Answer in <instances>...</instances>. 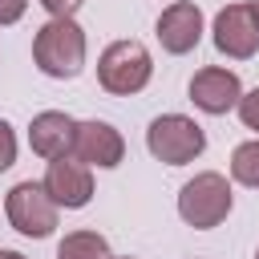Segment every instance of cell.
Listing matches in <instances>:
<instances>
[{"label": "cell", "instance_id": "cell-1", "mask_svg": "<svg viewBox=\"0 0 259 259\" xmlns=\"http://www.w3.org/2000/svg\"><path fill=\"white\" fill-rule=\"evenodd\" d=\"M32 61L45 77L73 81L85 69V32L77 20H49L32 36Z\"/></svg>", "mask_w": 259, "mask_h": 259}, {"label": "cell", "instance_id": "cell-2", "mask_svg": "<svg viewBox=\"0 0 259 259\" xmlns=\"http://www.w3.org/2000/svg\"><path fill=\"white\" fill-rule=\"evenodd\" d=\"M150 77H154V61L142 40H113L97 57V81L113 97H130V93L146 89Z\"/></svg>", "mask_w": 259, "mask_h": 259}, {"label": "cell", "instance_id": "cell-3", "mask_svg": "<svg viewBox=\"0 0 259 259\" xmlns=\"http://www.w3.org/2000/svg\"><path fill=\"white\" fill-rule=\"evenodd\" d=\"M231 206H235V194H231L227 178L214 174V170L194 174V178L178 190V214H182V223H190L194 231L219 227V223L231 214Z\"/></svg>", "mask_w": 259, "mask_h": 259}, {"label": "cell", "instance_id": "cell-4", "mask_svg": "<svg viewBox=\"0 0 259 259\" xmlns=\"http://www.w3.org/2000/svg\"><path fill=\"white\" fill-rule=\"evenodd\" d=\"M146 146H150V154H154L158 162H166V166H186V162H194V158L206 150V134H202V125H198L194 117H186V113H162V117L150 121Z\"/></svg>", "mask_w": 259, "mask_h": 259}, {"label": "cell", "instance_id": "cell-5", "mask_svg": "<svg viewBox=\"0 0 259 259\" xmlns=\"http://www.w3.org/2000/svg\"><path fill=\"white\" fill-rule=\"evenodd\" d=\"M4 210H8V223L20 231V235H28V239H45V235H53L57 231V202H53V194L45 190V182H16L12 190H8V202H4Z\"/></svg>", "mask_w": 259, "mask_h": 259}, {"label": "cell", "instance_id": "cell-6", "mask_svg": "<svg viewBox=\"0 0 259 259\" xmlns=\"http://www.w3.org/2000/svg\"><path fill=\"white\" fill-rule=\"evenodd\" d=\"M210 36H214V49L223 57H231V61L255 57L259 53V24H255L251 4H227V8H219Z\"/></svg>", "mask_w": 259, "mask_h": 259}, {"label": "cell", "instance_id": "cell-7", "mask_svg": "<svg viewBox=\"0 0 259 259\" xmlns=\"http://www.w3.org/2000/svg\"><path fill=\"white\" fill-rule=\"evenodd\" d=\"M190 101L210 113V117H223L231 109H239V97H243V85H239V73L223 69V65H206L190 77Z\"/></svg>", "mask_w": 259, "mask_h": 259}, {"label": "cell", "instance_id": "cell-8", "mask_svg": "<svg viewBox=\"0 0 259 259\" xmlns=\"http://www.w3.org/2000/svg\"><path fill=\"white\" fill-rule=\"evenodd\" d=\"M45 190L53 194L57 206L81 210V206H89V198H93V174H89L85 162H77L73 154H65V158H53V162H49V170H45Z\"/></svg>", "mask_w": 259, "mask_h": 259}, {"label": "cell", "instance_id": "cell-9", "mask_svg": "<svg viewBox=\"0 0 259 259\" xmlns=\"http://www.w3.org/2000/svg\"><path fill=\"white\" fill-rule=\"evenodd\" d=\"M154 28H158V45L166 53L182 57V53L198 49V40H202V8L194 0H174L170 8H162Z\"/></svg>", "mask_w": 259, "mask_h": 259}, {"label": "cell", "instance_id": "cell-10", "mask_svg": "<svg viewBox=\"0 0 259 259\" xmlns=\"http://www.w3.org/2000/svg\"><path fill=\"white\" fill-rule=\"evenodd\" d=\"M73 158L85 162V166H101V170H113L121 158H125V142L121 134L109 125V121H77V134H73Z\"/></svg>", "mask_w": 259, "mask_h": 259}, {"label": "cell", "instance_id": "cell-11", "mask_svg": "<svg viewBox=\"0 0 259 259\" xmlns=\"http://www.w3.org/2000/svg\"><path fill=\"white\" fill-rule=\"evenodd\" d=\"M73 134H77V121H73L69 113L45 109V113H36L32 125H28V146H32V154H40V158L53 162V158L73 154Z\"/></svg>", "mask_w": 259, "mask_h": 259}, {"label": "cell", "instance_id": "cell-12", "mask_svg": "<svg viewBox=\"0 0 259 259\" xmlns=\"http://www.w3.org/2000/svg\"><path fill=\"white\" fill-rule=\"evenodd\" d=\"M57 259H113V255H109L105 235H97V231H73V235L61 239Z\"/></svg>", "mask_w": 259, "mask_h": 259}, {"label": "cell", "instance_id": "cell-13", "mask_svg": "<svg viewBox=\"0 0 259 259\" xmlns=\"http://www.w3.org/2000/svg\"><path fill=\"white\" fill-rule=\"evenodd\" d=\"M231 178L243 182V186H251V190H259V138L235 146V154H231Z\"/></svg>", "mask_w": 259, "mask_h": 259}, {"label": "cell", "instance_id": "cell-14", "mask_svg": "<svg viewBox=\"0 0 259 259\" xmlns=\"http://www.w3.org/2000/svg\"><path fill=\"white\" fill-rule=\"evenodd\" d=\"M239 121H243L247 130H259V85L239 97Z\"/></svg>", "mask_w": 259, "mask_h": 259}, {"label": "cell", "instance_id": "cell-15", "mask_svg": "<svg viewBox=\"0 0 259 259\" xmlns=\"http://www.w3.org/2000/svg\"><path fill=\"white\" fill-rule=\"evenodd\" d=\"M12 162H16V134H12V125L0 117V174H4Z\"/></svg>", "mask_w": 259, "mask_h": 259}, {"label": "cell", "instance_id": "cell-16", "mask_svg": "<svg viewBox=\"0 0 259 259\" xmlns=\"http://www.w3.org/2000/svg\"><path fill=\"white\" fill-rule=\"evenodd\" d=\"M40 4H45L49 20H73V16H77V8H81L85 0H40Z\"/></svg>", "mask_w": 259, "mask_h": 259}, {"label": "cell", "instance_id": "cell-17", "mask_svg": "<svg viewBox=\"0 0 259 259\" xmlns=\"http://www.w3.org/2000/svg\"><path fill=\"white\" fill-rule=\"evenodd\" d=\"M24 8H28V0H0V24H16L24 16Z\"/></svg>", "mask_w": 259, "mask_h": 259}, {"label": "cell", "instance_id": "cell-18", "mask_svg": "<svg viewBox=\"0 0 259 259\" xmlns=\"http://www.w3.org/2000/svg\"><path fill=\"white\" fill-rule=\"evenodd\" d=\"M0 259H24V255H20V251H4V247H0Z\"/></svg>", "mask_w": 259, "mask_h": 259}, {"label": "cell", "instance_id": "cell-19", "mask_svg": "<svg viewBox=\"0 0 259 259\" xmlns=\"http://www.w3.org/2000/svg\"><path fill=\"white\" fill-rule=\"evenodd\" d=\"M251 12H255V24H259V0H251Z\"/></svg>", "mask_w": 259, "mask_h": 259}, {"label": "cell", "instance_id": "cell-20", "mask_svg": "<svg viewBox=\"0 0 259 259\" xmlns=\"http://www.w3.org/2000/svg\"><path fill=\"white\" fill-rule=\"evenodd\" d=\"M113 259H134V255H113Z\"/></svg>", "mask_w": 259, "mask_h": 259}, {"label": "cell", "instance_id": "cell-21", "mask_svg": "<svg viewBox=\"0 0 259 259\" xmlns=\"http://www.w3.org/2000/svg\"><path fill=\"white\" fill-rule=\"evenodd\" d=\"M255 259H259V251H255Z\"/></svg>", "mask_w": 259, "mask_h": 259}]
</instances>
